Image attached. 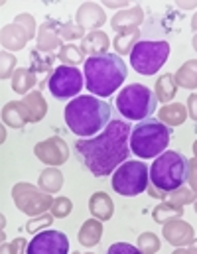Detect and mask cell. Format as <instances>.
I'll return each mask as SVG.
<instances>
[{"mask_svg": "<svg viewBox=\"0 0 197 254\" xmlns=\"http://www.w3.org/2000/svg\"><path fill=\"white\" fill-rule=\"evenodd\" d=\"M186 109H188V117L194 119V121L197 123V93H192V95L188 97V105H186Z\"/></svg>", "mask_w": 197, "mask_h": 254, "instance_id": "60d3db41", "label": "cell"}, {"mask_svg": "<svg viewBox=\"0 0 197 254\" xmlns=\"http://www.w3.org/2000/svg\"><path fill=\"white\" fill-rule=\"evenodd\" d=\"M196 213H197V201H196Z\"/></svg>", "mask_w": 197, "mask_h": 254, "instance_id": "816d5d0a", "label": "cell"}, {"mask_svg": "<svg viewBox=\"0 0 197 254\" xmlns=\"http://www.w3.org/2000/svg\"><path fill=\"white\" fill-rule=\"evenodd\" d=\"M101 237H103V223L97 219H87L83 227L79 229V243L87 249L99 245Z\"/></svg>", "mask_w": 197, "mask_h": 254, "instance_id": "603a6c76", "label": "cell"}, {"mask_svg": "<svg viewBox=\"0 0 197 254\" xmlns=\"http://www.w3.org/2000/svg\"><path fill=\"white\" fill-rule=\"evenodd\" d=\"M196 191L192 188H180L176 191H170V193H162V199L170 205H176V207H184L192 201H196Z\"/></svg>", "mask_w": 197, "mask_h": 254, "instance_id": "f546056e", "label": "cell"}, {"mask_svg": "<svg viewBox=\"0 0 197 254\" xmlns=\"http://www.w3.org/2000/svg\"><path fill=\"white\" fill-rule=\"evenodd\" d=\"M12 199H14L16 207L30 217L44 215L48 209H52V205L56 201L50 193L42 191L32 184H16L12 188Z\"/></svg>", "mask_w": 197, "mask_h": 254, "instance_id": "9c48e42d", "label": "cell"}, {"mask_svg": "<svg viewBox=\"0 0 197 254\" xmlns=\"http://www.w3.org/2000/svg\"><path fill=\"white\" fill-rule=\"evenodd\" d=\"M188 182H190V188L197 193V158L188 160Z\"/></svg>", "mask_w": 197, "mask_h": 254, "instance_id": "ab89813d", "label": "cell"}, {"mask_svg": "<svg viewBox=\"0 0 197 254\" xmlns=\"http://www.w3.org/2000/svg\"><path fill=\"white\" fill-rule=\"evenodd\" d=\"M176 83L184 89H197V60H190L178 69L174 75Z\"/></svg>", "mask_w": 197, "mask_h": 254, "instance_id": "83f0119b", "label": "cell"}, {"mask_svg": "<svg viewBox=\"0 0 197 254\" xmlns=\"http://www.w3.org/2000/svg\"><path fill=\"white\" fill-rule=\"evenodd\" d=\"M2 123L10 128H24L30 123V113L24 101H12L2 109Z\"/></svg>", "mask_w": 197, "mask_h": 254, "instance_id": "e0dca14e", "label": "cell"}, {"mask_svg": "<svg viewBox=\"0 0 197 254\" xmlns=\"http://www.w3.org/2000/svg\"><path fill=\"white\" fill-rule=\"evenodd\" d=\"M58 60L64 65H67V67H75V65L85 64V54H83L81 48H77V46H73V44H67V46H64V48L60 50Z\"/></svg>", "mask_w": 197, "mask_h": 254, "instance_id": "4dcf8cb0", "label": "cell"}, {"mask_svg": "<svg viewBox=\"0 0 197 254\" xmlns=\"http://www.w3.org/2000/svg\"><path fill=\"white\" fill-rule=\"evenodd\" d=\"M138 251L142 254H156L160 251V239L154 233H142L138 237Z\"/></svg>", "mask_w": 197, "mask_h": 254, "instance_id": "1f68e13d", "label": "cell"}, {"mask_svg": "<svg viewBox=\"0 0 197 254\" xmlns=\"http://www.w3.org/2000/svg\"><path fill=\"white\" fill-rule=\"evenodd\" d=\"M194 48H196V52H197V34L194 36Z\"/></svg>", "mask_w": 197, "mask_h": 254, "instance_id": "681fc988", "label": "cell"}, {"mask_svg": "<svg viewBox=\"0 0 197 254\" xmlns=\"http://www.w3.org/2000/svg\"><path fill=\"white\" fill-rule=\"evenodd\" d=\"M176 91H178V83H176V77L166 73L162 75L158 81H156V89H154V95L160 103L164 105H170V101L176 97Z\"/></svg>", "mask_w": 197, "mask_h": 254, "instance_id": "484cf974", "label": "cell"}, {"mask_svg": "<svg viewBox=\"0 0 197 254\" xmlns=\"http://www.w3.org/2000/svg\"><path fill=\"white\" fill-rule=\"evenodd\" d=\"M62 186H64V174L58 168H46L40 174V190L42 191L52 195V193L62 190Z\"/></svg>", "mask_w": 197, "mask_h": 254, "instance_id": "4316f807", "label": "cell"}, {"mask_svg": "<svg viewBox=\"0 0 197 254\" xmlns=\"http://www.w3.org/2000/svg\"><path fill=\"white\" fill-rule=\"evenodd\" d=\"M156 105H158L156 95L146 85H140V83L127 85L117 97V109L129 121L142 123L150 119L152 113L156 111Z\"/></svg>", "mask_w": 197, "mask_h": 254, "instance_id": "8992f818", "label": "cell"}, {"mask_svg": "<svg viewBox=\"0 0 197 254\" xmlns=\"http://www.w3.org/2000/svg\"><path fill=\"white\" fill-rule=\"evenodd\" d=\"M107 254H142L138 251V247H134V245H129V243H115Z\"/></svg>", "mask_w": 197, "mask_h": 254, "instance_id": "74e56055", "label": "cell"}, {"mask_svg": "<svg viewBox=\"0 0 197 254\" xmlns=\"http://www.w3.org/2000/svg\"><path fill=\"white\" fill-rule=\"evenodd\" d=\"M190 249H192V253H194V254H197V239L192 243V245H190Z\"/></svg>", "mask_w": 197, "mask_h": 254, "instance_id": "7dc6e473", "label": "cell"}, {"mask_svg": "<svg viewBox=\"0 0 197 254\" xmlns=\"http://www.w3.org/2000/svg\"><path fill=\"white\" fill-rule=\"evenodd\" d=\"M148 180H150L148 166L144 162L129 160L117 168V172L113 176V190L119 195L134 197V195H140L148 190Z\"/></svg>", "mask_w": 197, "mask_h": 254, "instance_id": "52a82bcc", "label": "cell"}, {"mask_svg": "<svg viewBox=\"0 0 197 254\" xmlns=\"http://www.w3.org/2000/svg\"><path fill=\"white\" fill-rule=\"evenodd\" d=\"M129 4H131V2H127V0H121V2L107 0V2H103V6H107V8H119V12L125 10V8H129Z\"/></svg>", "mask_w": 197, "mask_h": 254, "instance_id": "7bdbcfd3", "label": "cell"}, {"mask_svg": "<svg viewBox=\"0 0 197 254\" xmlns=\"http://www.w3.org/2000/svg\"><path fill=\"white\" fill-rule=\"evenodd\" d=\"M62 24L56 20H48L40 26V34H38V52L42 54H54L56 50H62Z\"/></svg>", "mask_w": 197, "mask_h": 254, "instance_id": "5bb4252c", "label": "cell"}, {"mask_svg": "<svg viewBox=\"0 0 197 254\" xmlns=\"http://www.w3.org/2000/svg\"><path fill=\"white\" fill-rule=\"evenodd\" d=\"M164 239L174 245L176 249H184V247H190L194 241H196V233H194V227L182 219H174L170 223L164 225V231H162Z\"/></svg>", "mask_w": 197, "mask_h": 254, "instance_id": "4fadbf2b", "label": "cell"}, {"mask_svg": "<svg viewBox=\"0 0 197 254\" xmlns=\"http://www.w3.org/2000/svg\"><path fill=\"white\" fill-rule=\"evenodd\" d=\"M172 254H194V253H192V249L188 247V249H176Z\"/></svg>", "mask_w": 197, "mask_h": 254, "instance_id": "f6af8a7d", "label": "cell"}, {"mask_svg": "<svg viewBox=\"0 0 197 254\" xmlns=\"http://www.w3.org/2000/svg\"><path fill=\"white\" fill-rule=\"evenodd\" d=\"M69 130L81 138L99 134L111 123V105L99 97H75L66 107Z\"/></svg>", "mask_w": 197, "mask_h": 254, "instance_id": "7a4b0ae2", "label": "cell"}, {"mask_svg": "<svg viewBox=\"0 0 197 254\" xmlns=\"http://www.w3.org/2000/svg\"><path fill=\"white\" fill-rule=\"evenodd\" d=\"M14 22L22 24V26H24V28H26V30L30 32V36H32V38L36 36V22H34V18H32L30 14H18Z\"/></svg>", "mask_w": 197, "mask_h": 254, "instance_id": "f35d334b", "label": "cell"}, {"mask_svg": "<svg viewBox=\"0 0 197 254\" xmlns=\"http://www.w3.org/2000/svg\"><path fill=\"white\" fill-rule=\"evenodd\" d=\"M192 30H194V32L197 34V14L194 16V18H192Z\"/></svg>", "mask_w": 197, "mask_h": 254, "instance_id": "bcb514c9", "label": "cell"}, {"mask_svg": "<svg viewBox=\"0 0 197 254\" xmlns=\"http://www.w3.org/2000/svg\"><path fill=\"white\" fill-rule=\"evenodd\" d=\"M142 22H144V12H142L140 6H134L129 10L117 12L111 20V26L115 30H125V28H138Z\"/></svg>", "mask_w": 197, "mask_h": 254, "instance_id": "ffe728a7", "label": "cell"}, {"mask_svg": "<svg viewBox=\"0 0 197 254\" xmlns=\"http://www.w3.org/2000/svg\"><path fill=\"white\" fill-rule=\"evenodd\" d=\"M71 254H81V253H71ZM89 254H91V253H89Z\"/></svg>", "mask_w": 197, "mask_h": 254, "instance_id": "f5cc1de1", "label": "cell"}, {"mask_svg": "<svg viewBox=\"0 0 197 254\" xmlns=\"http://www.w3.org/2000/svg\"><path fill=\"white\" fill-rule=\"evenodd\" d=\"M178 6H180L182 10H192V8L197 6V2H192V0H190V2H178Z\"/></svg>", "mask_w": 197, "mask_h": 254, "instance_id": "ee69618b", "label": "cell"}, {"mask_svg": "<svg viewBox=\"0 0 197 254\" xmlns=\"http://www.w3.org/2000/svg\"><path fill=\"white\" fill-rule=\"evenodd\" d=\"M85 67V83L87 91L95 97H111L127 79V64L117 54H103L87 58Z\"/></svg>", "mask_w": 197, "mask_h": 254, "instance_id": "3957f363", "label": "cell"}, {"mask_svg": "<svg viewBox=\"0 0 197 254\" xmlns=\"http://www.w3.org/2000/svg\"><path fill=\"white\" fill-rule=\"evenodd\" d=\"M60 34H62V40H83V34H85V30L79 26V24H71V22H66V24H62V30H60Z\"/></svg>", "mask_w": 197, "mask_h": 254, "instance_id": "d590c367", "label": "cell"}, {"mask_svg": "<svg viewBox=\"0 0 197 254\" xmlns=\"http://www.w3.org/2000/svg\"><path fill=\"white\" fill-rule=\"evenodd\" d=\"M30 40H32L30 32L18 22L2 28V48H4V52L6 50H22Z\"/></svg>", "mask_w": 197, "mask_h": 254, "instance_id": "2e32d148", "label": "cell"}, {"mask_svg": "<svg viewBox=\"0 0 197 254\" xmlns=\"http://www.w3.org/2000/svg\"><path fill=\"white\" fill-rule=\"evenodd\" d=\"M184 217V207H176V205H170V203H160L154 211H152V219L160 225H166L174 219H182Z\"/></svg>", "mask_w": 197, "mask_h": 254, "instance_id": "f1b7e54d", "label": "cell"}, {"mask_svg": "<svg viewBox=\"0 0 197 254\" xmlns=\"http://www.w3.org/2000/svg\"><path fill=\"white\" fill-rule=\"evenodd\" d=\"M34 154L40 158V162L48 164L50 168H58L62 164H66L69 158V146L66 144L64 138L60 136H52L40 144L34 146Z\"/></svg>", "mask_w": 197, "mask_h": 254, "instance_id": "7c38bea8", "label": "cell"}, {"mask_svg": "<svg viewBox=\"0 0 197 254\" xmlns=\"http://www.w3.org/2000/svg\"><path fill=\"white\" fill-rule=\"evenodd\" d=\"M26 254H69V239L60 231H42L28 243Z\"/></svg>", "mask_w": 197, "mask_h": 254, "instance_id": "8fae6325", "label": "cell"}, {"mask_svg": "<svg viewBox=\"0 0 197 254\" xmlns=\"http://www.w3.org/2000/svg\"><path fill=\"white\" fill-rule=\"evenodd\" d=\"M170 56L168 42H138L131 52V65L140 75H154Z\"/></svg>", "mask_w": 197, "mask_h": 254, "instance_id": "ba28073f", "label": "cell"}, {"mask_svg": "<svg viewBox=\"0 0 197 254\" xmlns=\"http://www.w3.org/2000/svg\"><path fill=\"white\" fill-rule=\"evenodd\" d=\"M75 18H77V24H79L83 30H95V32H97V28H101V26L105 24V20H107L103 6H101V4H95V2H85V4H81Z\"/></svg>", "mask_w": 197, "mask_h": 254, "instance_id": "9a60e30c", "label": "cell"}, {"mask_svg": "<svg viewBox=\"0 0 197 254\" xmlns=\"http://www.w3.org/2000/svg\"><path fill=\"white\" fill-rule=\"evenodd\" d=\"M38 83V75L30 69V67H20L16 69V73L12 75V89L18 95H28V91Z\"/></svg>", "mask_w": 197, "mask_h": 254, "instance_id": "d4e9b609", "label": "cell"}, {"mask_svg": "<svg viewBox=\"0 0 197 254\" xmlns=\"http://www.w3.org/2000/svg\"><path fill=\"white\" fill-rule=\"evenodd\" d=\"M2 254H8V247L6 245H2Z\"/></svg>", "mask_w": 197, "mask_h": 254, "instance_id": "c3c4849f", "label": "cell"}, {"mask_svg": "<svg viewBox=\"0 0 197 254\" xmlns=\"http://www.w3.org/2000/svg\"><path fill=\"white\" fill-rule=\"evenodd\" d=\"M50 211H52V215L56 219H64V217H67L73 211V203L67 197H56V201H54V205H52Z\"/></svg>", "mask_w": 197, "mask_h": 254, "instance_id": "836d02e7", "label": "cell"}, {"mask_svg": "<svg viewBox=\"0 0 197 254\" xmlns=\"http://www.w3.org/2000/svg\"><path fill=\"white\" fill-rule=\"evenodd\" d=\"M194 154H196V158H197V140L194 142Z\"/></svg>", "mask_w": 197, "mask_h": 254, "instance_id": "f907efd6", "label": "cell"}, {"mask_svg": "<svg viewBox=\"0 0 197 254\" xmlns=\"http://www.w3.org/2000/svg\"><path fill=\"white\" fill-rule=\"evenodd\" d=\"M52 64H54V58H46L42 60V52H32V71L34 73H48L52 69Z\"/></svg>", "mask_w": 197, "mask_h": 254, "instance_id": "e575fe53", "label": "cell"}, {"mask_svg": "<svg viewBox=\"0 0 197 254\" xmlns=\"http://www.w3.org/2000/svg\"><path fill=\"white\" fill-rule=\"evenodd\" d=\"M150 182L152 186L146 190V193L158 199H162V193L184 188V184L188 182V158L180 152L166 150L154 160L150 168Z\"/></svg>", "mask_w": 197, "mask_h": 254, "instance_id": "277c9868", "label": "cell"}, {"mask_svg": "<svg viewBox=\"0 0 197 254\" xmlns=\"http://www.w3.org/2000/svg\"><path fill=\"white\" fill-rule=\"evenodd\" d=\"M0 62H2V67H0V77L2 79H8L10 75H14V65H16V58L8 52H2L0 54Z\"/></svg>", "mask_w": 197, "mask_h": 254, "instance_id": "8d00e7d4", "label": "cell"}, {"mask_svg": "<svg viewBox=\"0 0 197 254\" xmlns=\"http://www.w3.org/2000/svg\"><path fill=\"white\" fill-rule=\"evenodd\" d=\"M109 46H111V42H109L107 34L101 32V30L91 32V34H87V36L81 40V50H83V54H91V58H93V56H103V54H107Z\"/></svg>", "mask_w": 197, "mask_h": 254, "instance_id": "d6986e66", "label": "cell"}, {"mask_svg": "<svg viewBox=\"0 0 197 254\" xmlns=\"http://www.w3.org/2000/svg\"><path fill=\"white\" fill-rule=\"evenodd\" d=\"M170 136H172V130L166 125L154 119H146L132 128L129 144L138 158L150 160L166 152L170 144Z\"/></svg>", "mask_w": 197, "mask_h": 254, "instance_id": "5b68a950", "label": "cell"}, {"mask_svg": "<svg viewBox=\"0 0 197 254\" xmlns=\"http://www.w3.org/2000/svg\"><path fill=\"white\" fill-rule=\"evenodd\" d=\"M54 215L52 213H44V215H40V217H34L28 225H26V231L30 233V235H38L40 233V229H44V227H50L52 223H54Z\"/></svg>", "mask_w": 197, "mask_h": 254, "instance_id": "d6a6232c", "label": "cell"}, {"mask_svg": "<svg viewBox=\"0 0 197 254\" xmlns=\"http://www.w3.org/2000/svg\"><path fill=\"white\" fill-rule=\"evenodd\" d=\"M158 119L166 127H180L188 119V109L182 103H170L162 107V111L158 113Z\"/></svg>", "mask_w": 197, "mask_h": 254, "instance_id": "44dd1931", "label": "cell"}, {"mask_svg": "<svg viewBox=\"0 0 197 254\" xmlns=\"http://www.w3.org/2000/svg\"><path fill=\"white\" fill-rule=\"evenodd\" d=\"M131 132L132 127L127 121H111L99 136L77 140L75 154L95 178L111 176L113 172H117L119 166L129 160Z\"/></svg>", "mask_w": 197, "mask_h": 254, "instance_id": "6da1fadb", "label": "cell"}, {"mask_svg": "<svg viewBox=\"0 0 197 254\" xmlns=\"http://www.w3.org/2000/svg\"><path fill=\"white\" fill-rule=\"evenodd\" d=\"M140 30L138 28H125V30H119L117 38H115V50H117V56H131V52L134 50V46L138 44L140 40Z\"/></svg>", "mask_w": 197, "mask_h": 254, "instance_id": "cb8c5ba5", "label": "cell"}, {"mask_svg": "<svg viewBox=\"0 0 197 254\" xmlns=\"http://www.w3.org/2000/svg\"><path fill=\"white\" fill-rule=\"evenodd\" d=\"M24 105L30 113V123H40L48 113V103H46L42 91H30L24 97Z\"/></svg>", "mask_w": 197, "mask_h": 254, "instance_id": "7402d4cb", "label": "cell"}, {"mask_svg": "<svg viewBox=\"0 0 197 254\" xmlns=\"http://www.w3.org/2000/svg\"><path fill=\"white\" fill-rule=\"evenodd\" d=\"M24 249H28L24 239H16L8 245V254H24Z\"/></svg>", "mask_w": 197, "mask_h": 254, "instance_id": "b9f144b4", "label": "cell"}, {"mask_svg": "<svg viewBox=\"0 0 197 254\" xmlns=\"http://www.w3.org/2000/svg\"><path fill=\"white\" fill-rule=\"evenodd\" d=\"M89 211H91V215H93L97 221L105 223V221H109V219L113 217V213H115V203H113V199H111L107 193L97 191V193H93L91 199H89Z\"/></svg>", "mask_w": 197, "mask_h": 254, "instance_id": "ac0fdd59", "label": "cell"}, {"mask_svg": "<svg viewBox=\"0 0 197 254\" xmlns=\"http://www.w3.org/2000/svg\"><path fill=\"white\" fill-rule=\"evenodd\" d=\"M83 75L77 67L60 65L48 79V89L56 99H71L77 97L83 89Z\"/></svg>", "mask_w": 197, "mask_h": 254, "instance_id": "30bf717a", "label": "cell"}]
</instances>
